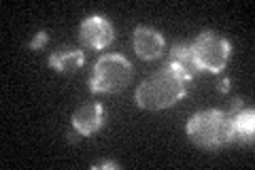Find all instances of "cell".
Masks as SVG:
<instances>
[{"label": "cell", "mask_w": 255, "mask_h": 170, "mask_svg": "<svg viewBox=\"0 0 255 170\" xmlns=\"http://www.w3.org/2000/svg\"><path fill=\"white\" fill-rule=\"evenodd\" d=\"M187 87H189V81H185L172 68L164 66L153 77H149L138 85L136 104L140 109H149V111L168 109L187 94Z\"/></svg>", "instance_id": "cell-1"}, {"label": "cell", "mask_w": 255, "mask_h": 170, "mask_svg": "<svg viewBox=\"0 0 255 170\" xmlns=\"http://www.w3.org/2000/svg\"><path fill=\"white\" fill-rule=\"evenodd\" d=\"M187 134L196 145L204 149L221 147L232 139V117L228 111H202L196 113L187 124Z\"/></svg>", "instance_id": "cell-2"}, {"label": "cell", "mask_w": 255, "mask_h": 170, "mask_svg": "<svg viewBox=\"0 0 255 170\" xmlns=\"http://www.w3.org/2000/svg\"><path fill=\"white\" fill-rule=\"evenodd\" d=\"M132 77V64L122 53H107L96 62L94 75L90 79V90L96 94L117 92Z\"/></svg>", "instance_id": "cell-3"}, {"label": "cell", "mask_w": 255, "mask_h": 170, "mask_svg": "<svg viewBox=\"0 0 255 170\" xmlns=\"http://www.w3.org/2000/svg\"><path fill=\"white\" fill-rule=\"evenodd\" d=\"M189 49L196 70H209V72H221L230 60V53H232L230 40L215 34V32H202L189 45Z\"/></svg>", "instance_id": "cell-4"}, {"label": "cell", "mask_w": 255, "mask_h": 170, "mask_svg": "<svg viewBox=\"0 0 255 170\" xmlns=\"http://www.w3.org/2000/svg\"><path fill=\"white\" fill-rule=\"evenodd\" d=\"M79 36H81V43L90 49H105L113 43L115 38V30L111 26V21L102 15H92L81 23V30H79Z\"/></svg>", "instance_id": "cell-5"}, {"label": "cell", "mask_w": 255, "mask_h": 170, "mask_svg": "<svg viewBox=\"0 0 255 170\" xmlns=\"http://www.w3.org/2000/svg\"><path fill=\"white\" fill-rule=\"evenodd\" d=\"M134 51L142 60H155L164 51V38L157 30L138 26L134 30Z\"/></svg>", "instance_id": "cell-6"}, {"label": "cell", "mask_w": 255, "mask_h": 170, "mask_svg": "<svg viewBox=\"0 0 255 170\" xmlns=\"http://www.w3.org/2000/svg\"><path fill=\"white\" fill-rule=\"evenodd\" d=\"M102 121H105V109L96 102H90L77 109V113L73 115V128L81 136H90L102 126Z\"/></svg>", "instance_id": "cell-7"}, {"label": "cell", "mask_w": 255, "mask_h": 170, "mask_svg": "<svg viewBox=\"0 0 255 170\" xmlns=\"http://www.w3.org/2000/svg\"><path fill=\"white\" fill-rule=\"evenodd\" d=\"M164 66L172 68L174 72H179L183 79L191 83V79H194V75H196V64H194V58H191L189 45H174Z\"/></svg>", "instance_id": "cell-8"}, {"label": "cell", "mask_w": 255, "mask_h": 170, "mask_svg": "<svg viewBox=\"0 0 255 170\" xmlns=\"http://www.w3.org/2000/svg\"><path fill=\"white\" fill-rule=\"evenodd\" d=\"M232 117V139L238 141H253L255 134V113L251 109H236L228 111Z\"/></svg>", "instance_id": "cell-9"}, {"label": "cell", "mask_w": 255, "mask_h": 170, "mask_svg": "<svg viewBox=\"0 0 255 170\" xmlns=\"http://www.w3.org/2000/svg\"><path fill=\"white\" fill-rule=\"evenodd\" d=\"M83 62H85L83 51H79V49H64V51H58V53L49 55L51 68L60 70V72H73L77 68H81Z\"/></svg>", "instance_id": "cell-10"}, {"label": "cell", "mask_w": 255, "mask_h": 170, "mask_svg": "<svg viewBox=\"0 0 255 170\" xmlns=\"http://www.w3.org/2000/svg\"><path fill=\"white\" fill-rule=\"evenodd\" d=\"M45 43H47V34H45V32H38L36 38L30 43V49H38V47L45 45Z\"/></svg>", "instance_id": "cell-11"}, {"label": "cell", "mask_w": 255, "mask_h": 170, "mask_svg": "<svg viewBox=\"0 0 255 170\" xmlns=\"http://www.w3.org/2000/svg\"><path fill=\"white\" fill-rule=\"evenodd\" d=\"M98 168H119V164H115V162H105V164H100Z\"/></svg>", "instance_id": "cell-12"}, {"label": "cell", "mask_w": 255, "mask_h": 170, "mask_svg": "<svg viewBox=\"0 0 255 170\" xmlns=\"http://www.w3.org/2000/svg\"><path fill=\"white\" fill-rule=\"evenodd\" d=\"M228 85H230V79L221 81V87H219V90H221V92H226V90H228Z\"/></svg>", "instance_id": "cell-13"}]
</instances>
